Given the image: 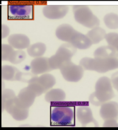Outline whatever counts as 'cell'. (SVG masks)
I'll return each mask as SVG.
<instances>
[{"label":"cell","mask_w":118,"mask_h":130,"mask_svg":"<svg viewBox=\"0 0 118 130\" xmlns=\"http://www.w3.org/2000/svg\"><path fill=\"white\" fill-rule=\"evenodd\" d=\"M114 96L111 80L107 77H102L96 82L95 91L89 96V101L94 105L100 106Z\"/></svg>","instance_id":"cell-1"},{"label":"cell","mask_w":118,"mask_h":130,"mask_svg":"<svg viewBox=\"0 0 118 130\" xmlns=\"http://www.w3.org/2000/svg\"><path fill=\"white\" fill-rule=\"evenodd\" d=\"M79 65L84 70L104 73L118 69V58L117 57L108 58L85 57L80 60Z\"/></svg>","instance_id":"cell-2"},{"label":"cell","mask_w":118,"mask_h":130,"mask_svg":"<svg viewBox=\"0 0 118 130\" xmlns=\"http://www.w3.org/2000/svg\"><path fill=\"white\" fill-rule=\"evenodd\" d=\"M77 49L70 43H64L61 45L56 53L49 58V63L51 70L60 69L66 62L71 61Z\"/></svg>","instance_id":"cell-3"},{"label":"cell","mask_w":118,"mask_h":130,"mask_svg":"<svg viewBox=\"0 0 118 130\" xmlns=\"http://www.w3.org/2000/svg\"><path fill=\"white\" fill-rule=\"evenodd\" d=\"M73 10L74 19L81 25L89 28L99 27V19L93 13L88 6H74Z\"/></svg>","instance_id":"cell-4"},{"label":"cell","mask_w":118,"mask_h":130,"mask_svg":"<svg viewBox=\"0 0 118 130\" xmlns=\"http://www.w3.org/2000/svg\"><path fill=\"white\" fill-rule=\"evenodd\" d=\"M51 117L52 121L55 124L67 125L71 124L74 118V112L69 106H58L52 110Z\"/></svg>","instance_id":"cell-5"},{"label":"cell","mask_w":118,"mask_h":130,"mask_svg":"<svg viewBox=\"0 0 118 130\" xmlns=\"http://www.w3.org/2000/svg\"><path fill=\"white\" fill-rule=\"evenodd\" d=\"M61 73L66 81L77 82L80 81L84 75V69L80 65L73 63L71 61L66 62L60 69Z\"/></svg>","instance_id":"cell-6"},{"label":"cell","mask_w":118,"mask_h":130,"mask_svg":"<svg viewBox=\"0 0 118 130\" xmlns=\"http://www.w3.org/2000/svg\"><path fill=\"white\" fill-rule=\"evenodd\" d=\"M16 96L9 100L4 104L2 105L3 110L5 109L14 120H24L28 116V109H23L17 105L16 101Z\"/></svg>","instance_id":"cell-7"},{"label":"cell","mask_w":118,"mask_h":130,"mask_svg":"<svg viewBox=\"0 0 118 130\" xmlns=\"http://www.w3.org/2000/svg\"><path fill=\"white\" fill-rule=\"evenodd\" d=\"M36 97L35 93L27 86L19 92L16 96V103L21 108L28 109L34 104Z\"/></svg>","instance_id":"cell-8"},{"label":"cell","mask_w":118,"mask_h":130,"mask_svg":"<svg viewBox=\"0 0 118 130\" xmlns=\"http://www.w3.org/2000/svg\"><path fill=\"white\" fill-rule=\"evenodd\" d=\"M68 11L69 7L65 5H46L42 9L45 17L52 20L63 18Z\"/></svg>","instance_id":"cell-9"},{"label":"cell","mask_w":118,"mask_h":130,"mask_svg":"<svg viewBox=\"0 0 118 130\" xmlns=\"http://www.w3.org/2000/svg\"><path fill=\"white\" fill-rule=\"evenodd\" d=\"M8 9L15 18L28 19L32 13V5L28 4H12L9 5Z\"/></svg>","instance_id":"cell-10"},{"label":"cell","mask_w":118,"mask_h":130,"mask_svg":"<svg viewBox=\"0 0 118 130\" xmlns=\"http://www.w3.org/2000/svg\"><path fill=\"white\" fill-rule=\"evenodd\" d=\"M100 115L104 120L118 118V103L115 101H109L101 105Z\"/></svg>","instance_id":"cell-11"},{"label":"cell","mask_w":118,"mask_h":130,"mask_svg":"<svg viewBox=\"0 0 118 130\" xmlns=\"http://www.w3.org/2000/svg\"><path fill=\"white\" fill-rule=\"evenodd\" d=\"M8 42L13 48L18 50L28 48L30 45L29 38L25 35L21 34L10 35L8 39Z\"/></svg>","instance_id":"cell-12"},{"label":"cell","mask_w":118,"mask_h":130,"mask_svg":"<svg viewBox=\"0 0 118 130\" xmlns=\"http://www.w3.org/2000/svg\"><path fill=\"white\" fill-rule=\"evenodd\" d=\"M76 116L78 120L84 126L91 123H93L96 126L98 125L97 122L93 118L92 111L88 106L82 105L78 107L76 110Z\"/></svg>","instance_id":"cell-13"},{"label":"cell","mask_w":118,"mask_h":130,"mask_svg":"<svg viewBox=\"0 0 118 130\" xmlns=\"http://www.w3.org/2000/svg\"><path fill=\"white\" fill-rule=\"evenodd\" d=\"M30 66L32 73L35 75L52 70L49 65V58L45 57L34 58L31 62Z\"/></svg>","instance_id":"cell-14"},{"label":"cell","mask_w":118,"mask_h":130,"mask_svg":"<svg viewBox=\"0 0 118 130\" xmlns=\"http://www.w3.org/2000/svg\"><path fill=\"white\" fill-rule=\"evenodd\" d=\"M69 43L73 45L76 49L80 50L88 49L93 44L86 35L83 34L77 31H76L72 36Z\"/></svg>","instance_id":"cell-15"},{"label":"cell","mask_w":118,"mask_h":130,"mask_svg":"<svg viewBox=\"0 0 118 130\" xmlns=\"http://www.w3.org/2000/svg\"><path fill=\"white\" fill-rule=\"evenodd\" d=\"M23 74V73L13 66L9 65H3L2 66V78L4 80L21 81Z\"/></svg>","instance_id":"cell-16"},{"label":"cell","mask_w":118,"mask_h":130,"mask_svg":"<svg viewBox=\"0 0 118 130\" xmlns=\"http://www.w3.org/2000/svg\"><path fill=\"white\" fill-rule=\"evenodd\" d=\"M76 30L67 24L59 25L55 31V35L58 39L69 43Z\"/></svg>","instance_id":"cell-17"},{"label":"cell","mask_w":118,"mask_h":130,"mask_svg":"<svg viewBox=\"0 0 118 130\" xmlns=\"http://www.w3.org/2000/svg\"><path fill=\"white\" fill-rule=\"evenodd\" d=\"M35 81L40 85L46 92L50 89L53 87L56 83V79L53 75L50 74L46 73L40 77L36 76Z\"/></svg>","instance_id":"cell-18"},{"label":"cell","mask_w":118,"mask_h":130,"mask_svg":"<svg viewBox=\"0 0 118 130\" xmlns=\"http://www.w3.org/2000/svg\"><path fill=\"white\" fill-rule=\"evenodd\" d=\"M117 51L110 45H102L96 49L94 52V57L95 58H108L116 57Z\"/></svg>","instance_id":"cell-19"},{"label":"cell","mask_w":118,"mask_h":130,"mask_svg":"<svg viewBox=\"0 0 118 130\" xmlns=\"http://www.w3.org/2000/svg\"><path fill=\"white\" fill-rule=\"evenodd\" d=\"M86 35L91 40L92 44H96L106 39L107 34L103 28L100 27H96L90 30L86 34Z\"/></svg>","instance_id":"cell-20"},{"label":"cell","mask_w":118,"mask_h":130,"mask_svg":"<svg viewBox=\"0 0 118 130\" xmlns=\"http://www.w3.org/2000/svg\"><path fill=\"white\" fill-rule=\"evenodd\" d=\"M66 98V93L61 89H53L46 93L45 100L47 102L62 101Z\"/></svg>","instance_id":"cell-21"},{"label":"cell","mask_w":118,"mask_h":130,"mask_svg":"<svg viewBox=\"0 0 118 130\" xmlns=\"http://www.w3.org/2000/svg\"><path fill=\"white\" fill-rule=\"evenodd\" d=\"M46 51V45L43 43L38 42L30 45L27 51L30 57L35 58L41 57Z\"/></svg>","instance_id":"cell-22"},{"label":"cell","mask_w":118,"mask_h":130,"mask_svg":"<svg viewBox=\"0 0 118 130\" xmlns=\"http://www.w3.org/2000/svg\"><path fill=\"white\" fill-rule=\"evenodd\" d=\"M104 22L107 27L111 29L118 28V15L114 13H110L105 15Z\"/></svg>","instance_id":"cell-23"},{"label":"cell","mask_w":118,"mask_h":130,"mask_svg":"<svg viewBox=\"0 0 118 130\" xmlns=\"http://www.w3.org/2000/svg\"><path fill=\"white\" fill-rule=\"evenodd\" d=\"M26 57V54L23 50H14L8 61L13 64H19L23 62Z\"/></svg>","instance_id":"cell-24"},{"label":"cell","mask_w":118,"mask_h":130,"mask_svg":"<svg viewBox=\"0 0 118 130\" xmlns=\"http://www.w3.org/2000/svg\"><path fill=\"white\" fill-rule=\"evenodd\" d=\"M105 39L108 45L113 47L118 53V34L116 32H110L107 34Z\"/></svg>","instance_id":"cell-25"},{"label":"cell","mask_w":118,"mask_h":130,"mask_svg":"<svg viewBox=\"0 0 118 130\" xmlns=\"http://www.w3.org/2000/svg\"><path fill=\"white\" fill-rule=\"evenodd\" d=\"M14 51V48L9 44H2V60L8 61Z\"/></svg>","instance_id":"cell-26"},{"label":"cell","mask_w":118,"mask_h":130,"mask_svg":"<svg viewBox=\"0 0 118 130\" xmlns=\"http://www.w3.org/2000/svg\"><path fill=\"white\" fill-rule=\"evenodd\" d=\"M16 94L13 90L12 89H5L2 92V105L5 104L9 100L16 97Z\"/></svg>","instance_id":"cell-27"},{"label":"cell","mask_w":118,"mask_h":130,"mask_svg":"<svg viewBox=\"0 0 118 130\" xmlns=\"http://www.w3.org/2000/svg\"><path fill=\"white\" fill-rule=\"evenodd\" d=\"M111 80L113 86L118 92V71L113 74Z\"/></svg>","instance_id":"cell-28"},{"label":"cell","mask_w":118,"mask_h":130,"mask_svg":"<svg viewBox=\"0 0 118 130\" xmlns=\"http://www.w3.org/2000/svg\"><path fill=\"white\" fill-rule=\"evenodd\" d=\"M104 127H118L117 120L111 119V120H105L103 124Z\"/></svg>","instance_id":"cell-29"},{"label":"cell","mask_w":118,"mask_h":130,"mask_svg":"<svg viewBox=\"0 0 118 130\" xmlns=\"http://www.w3.org/2000/svg\"><path fill=\"white\" fill-rule=\"evenodd\" d=\"M10 33V29L7 25L2 24V39L5 38Z\"/></svg>","instance_id":"cell-30"}]
</instances>
